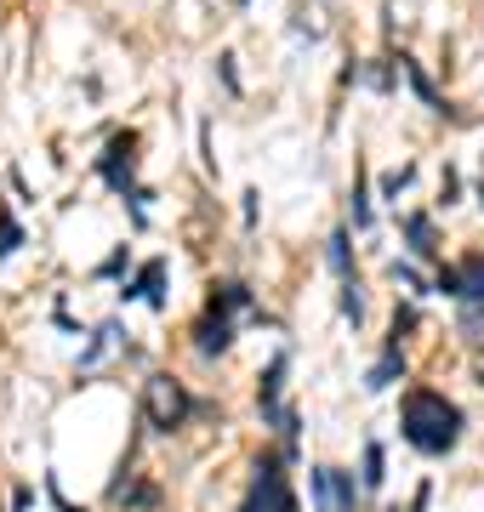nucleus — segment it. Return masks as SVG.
Wrapping results in <instances>:
<instances>
[{"label": "nucleus", "mask_w": 484, "mask_h": 512, "mask_svg": "<svg viewBox=\"0 0 484 512\" xmlns=\"http://www.w3.org/2000/svg\"><path fill=\"white\" fill-rule=\"evenodd\" d=\"M399 439L416 450V456H450L462 444V410L439 393V387H410L405 404H399Z\"/></svg>", "instance_id": "nucleus-1"}, {"label": "nucleus", "mask_w": 484, "mask_h": 512, "mask_svg": "<svg viewBox=\"0 0 484 512\" xmlns=\"http://www.w3.org/2000/svg\"><path fill=\"white\" fill-rule=\"evenodd\" d=\"M194 410H200V404L188 399V387L177 382V376H149V382H143V416H149L154 433H177Z\"/></svg>", "instance_id": "nucleus-2"}, {"label": "nucleus", "mask_w": 484, "mask_h": 512, "mask_svg": "<svg viewBox=\"0 0 484 512\" xmlns=\"http://www.w3.org/2000/svg\"><path fill=\"white\" fill-rule=\"evenodd\" d=\"M445 296H456L467 308V330L484 325V251L462 256V262H450V268H439V279H433Z\"/></svg>", "instance_id": "nucleus-3"}, {"label": "nucleus", "mask_w": 484, "mask_h": 512, "mask_svg": "<svg viewBox=\"0 0 484 512\" xmlns=\"http://www.w3.org/2000/svg\"><path fill=\"white\" fill-rule=\"evenodd\" d=\"M291 507V484H285V456L280 450H262L257 473H251V495L240 512H285Z\"/></svg>", "instance_id": "nucleus-4"}, {"label": "nucleus", "mask_w": 484, "mask_h": 512, "mask_svg": "<svg viewBox=\"0 0 484 512\" xmlns=\"http://www.w3.org/2000/svg\"><path fill=\"white\" fill-rule=\"evenodd\" d=\"M97 171H103V183H109L114 194H126V200H143V188H137V131H120V137L103 148Z\"/></svg>", "instance_id": "nucleus-5"}, {"label": "nucleus", "mask_w": 484, "mask_h": 512, "mask_svg": "<svg viewBox=\"0 0 484 512\" xmlns=\"http://www.w3.org/2000/svg\"><path fill=\"white\" fill-rule=\"evenodd\" d=\"M285 370H291V353H274L268 359V370H262V382H257V410H262V421H274L280 427V416H285Z\"/></svg>", "instance_id": "nucleus-6"}, {"label": "nucleus", "mask_w": 484, "mask_h": 512, "mask_svg": "<svg viewBox=\"0 0 484 512\" xmlns=\"http://www.w3.org/2000/svg\"><path fill=\"white\" fill-rule=\"evenodd\" d=\"M194 348H200L205 359L228 353V348H234V319H228V313H211V308H205V319L194 325Z\"/></svg>", "instance_id": "nucleus-7"}, {"label": "nucleus", "mask_w": 484, "mask_h": 512, "mask_svg": "<svg viewBox=\"0 0 484 512\" xmlns=\"http://www.w3.org/2000/svg\"><path fill=\"white\" fill-rule=\"evenodd\" d=\"M109 501L114 507H126V512H149L154 501H160V490H154V484H137V473L120 467V478L109 484Z\"/></svg>", "instance_id": "nucleus-8"}, {"label": "nucleus", "mask_w": 484, "mask_h": 512, "mask_svg": "<svg viewBox=\"0 0 484 512\" xmlns=\"http://www.w3.org/2000/svg\"><path fill=\"white\" fill-rule=\"evenodd\" d=\"M160 285H166V256H154V262H143V274L131 279L126 291V302H137V296H143V302H149V308H166V291H160Z\"/></svg>", "instance_id": "nucleus-9"}, {"label": "nucleus", "mask_w": 484, "mask_h": 512, "mask_svg": "<svg viewBox=\"0 0 484 512\" xmlns=\"http://www.w3.org/2000/svg\"><path fill=\"white\" fill-rule=\"evenodd\" d=\"M211 313H228V319H240V313H251V291H245L240 279H223V285L211 291Z\"/></svg>", "instance_id": "nucleus-10"}, {"label": "nucleus", "mask_w": 484, "mask_h": 512, "mask_svg": "<svg viewBox=\"0 0 484 512\" xmlns=\"http://www.w3.org/2000/svg\"><path fill=\"white\" fill-rule=\"evenodd\" d=\"M399 74H405V80H410V92L422 97V103H428L433 114H445V109H450L445 97L433 92V80H428V74H422V63H416V57H399Z\"/></svg>", "instance_id": "nucleus-11"}, {"label": "nucleus", "mask_w": 484, "mask_h": 512, "mask_svg": "<svg viewBox=\"0 0 484 512\" xmlns=\"http://www.w3.org/2000/svg\"><path fill=\"white\" fill-rule=\"evenodd\" d=\"M399 376H405V353H399V348H388L382 359H376V370L365 376V387H371V393H382V387H393Z\"/></svg>", "instance_id": "nucleus-12"}, {"label": "nucleus", "mask_w": 484, "mask_h": 512, "mask_svg": "<svg viewBox=\"0 0 484 512\" xmlns=\"http://www.w3.org/2000/svg\"><path fill=\"white\" fill-rule=\"evenodd\" d=\"M331 512H359V484H354V473H336V467H331Z\"/></svg>", "instance_id": "nucleus-13"}, {"label": "nucleus", "mask_w": 484, "mask_h": 512, "mask_svg": "<svg viewBox=\"0 0 484 512\" xmlns=\"http://www.w3.org/2000/svg\"><path fill=\"white\" fill-rule=\"evenodd\" d=\"M325 256H331L336 279H354V251H348V228H336V234L325 239Z\"/></svg>", "instance_id": "nucleus-14"}, {"label": "nucleus", "mask_w": 484, "mask_h": 512, "mask_svg": "<svg viewBox=\"0 0 484 512\" xmlns=\"http://www.w3.org/2000/svg\"><path fill=\"white\" fill-rule=\"evenodd\" d=\"M405 239H410V251H416V256L439 251V245H433V222L428 217H405Z\"/></svg>", "instance_id": "nucleus-15"}, {"label": "nucleus", "mask_w": 484, "mask_h": 512, "mask_svg": "<svg viewBox=\"0 0 484 512\" xmlns=\"http://www.w3.org/2000/svg\"><path fill=\"white\" fill-rule=\"evenodd\" d=\"M348 217H354V228H371V188H365V171H354V200H348Z\"/></svg>", "instance_id": "nucleus-16"}, {"label": "nucleus", "mask_w": 484, "mask_h": 512, "mask_svg": "<svg viewBox=\"0 0 484 512\" xmlns=\"http://www.w3.org/2000/svg\"><path fill=\"white\" fill-rule=\"evenodd\" d=\"M359 478H365V490H382V478H388V461H382V444H365V473H359Z\"/></svg>", "instance_id": "nucleus-17"}, {"label": "nucleus", "mask_w": 484, "mask_h": 512, "mask_svg": "<svg viewBox=\"0 0 484 512\" xmlns=\"http://www.w3.org/2000/svg\"><path fill=\"white\" fill-rule=\"evenodd\" d=\"M342 319L365 325V296H359V274H354V279H342Z\"/></svg>", "instance_id": "nucleus-18"}, {"label": "nucleus", "mask_w": 484, "mask_h": 512, "mask_svg": "<svg viewBox=\"0 0 484 512\" xmlns=\"http://www.w3.org/2000/svg\"><path fill=\"white\" fill-rule=\"evenodd\" d=\"M410 177H416L410 165H399V171H388V177H382V200H393V205H399V194L410 188Z\"/></svg>", "instance_id": "nucleus-19"}, {"label": "nucleus", "mask_w": 484, "mask_h": 512, "mask_svg": "<svg viewBox=\"0 0 484 512\" xmlns=\"http://www.w3.org/2000/svg\"><path fill=\"white\" fill-rule=\"evenodd\" d=\"M114 336H120V325H103V330H97V336H92V348L80 353V365H97V359L109 353V342H114Z\"/></svg>", "instance_id": "nucleus-20"}, {"label": "nucleus", "mask_w": 484, "mask_h": 512, "mask_svg": "<svg viewBox=\"0 0 484 512\" xmlns=\"http://www.w3.org/2000/svg\"><path fill=\"white\" fill-rule=\"evenodd\" d=\"M18 245H23V228H18L12 217H6V211H0V256H12Z\"/></svg>", "instance_id": "nucleus-21"}, {"label": "nucleus", "mask_w": 484, "mask_h": 512, "mask_svg": "<svg viewBox=\"0 0 484 512\" xmlns=\"http://www.w3.org/2000/svg\"><path fill=\"white\" fill-rule=\"evenodd\" d=\"M308 484H314L319 507H331V467H314V473H308Z\"/></svg>", "instance_id": "nucleus-22"}, {"label": "nucleus", "mask_w": 484, "mask_h": 512, "mask_svg": "<svg viewBox=\"0 0 484 512\" xmlns=\"http://www.w3.org/2000/svg\"><path fill=\"white\" fill-rule=\"evenodd\" d=\"M217 74H223V86H228V92H240V74H234V57H217Z\"/></svg>", "instance_id": "nucleus-23"}, {"label": "nucleus", "mask_w": 484, "mask_h": 512, "mask_svg": "<svg viewBox=\"0 0 484 512\" xmlns=\"http://www.w3.org/2000/svg\"><path fill=\"white\" fill-rule=\"evenodd\" d=\"M120 268H126V245H120V251H114V256H109V262H103V268H97V274L109 279V274H120Z\"/></svg>", "instance_id": "nucleus-24"}, {"label": "nucleus", "mask_w": 484, "mask_h": 512, "mask_svg": "<svg viewBox=\"0 0 484 512\" xmlns=\"http://www.w3.org/2000/svg\"><path fill=\"white\" fill-rule=\"evenodd\" d=\"M46 495H52V507H57V512H80V507H69V501H63V490H57V478H46Z\"/></svg>", "instance_id": "nucleus-25"}, {"label": "nucleus", "mask_w": 484, "mask_h": 512, "mask_svg": "<svg viewBox=\"0 0 484 512\" xmlns=\"http://www.w3.org/2000/svg\"><path fill=\"white\" fill-rule=\"evenodd\" d=\"M428 495H433V484H422V490H416V501H410V512H428Z\"/></svg>", "instance_id": "nucleus-26"}, {"label": "nucleus", "mask_w": 484, "mask_h": 512, "mask_svg": "<svg viewBox=\"0 0 484 512\" xmlns=\"http://www.w3.org/2000/svg\"><path fill=\"white\" fill-rule=\"evenodd\" d=\"M29 501H35V490H18L12 495V512H29Z\"/></svg>", "instance_id": "nucleus-27"}, {"label": "nucleus", "mask_w": 484, "mask_h": 512, "mask_svg": "<svg viewBox=\"0 0 484 512\" xmlns=\"http://www.w3.org/2000/svg\"><path fill=\"white\" fill-rule=\"evenodd\" d=\"M479 387H484V353H479Z\"/></svg>", "instance_id": "nucleus-28"}, {"label": "nucleus", "mask_w": 484, "mask_h": 512, "mask_svg": "<svg viewBox=\"0 0 484 512\" xmlns=\"http://www.w3.org/2000/svg\"><path fill=\"white\" fill-rule=\"evenodd\" d=\"M285 512H297V501H291V507H285Z\"/></svg>", "instance_id": "nucleus-29"}, {"label": "nucleus", "mask_w": 484, "mask_h": 512, "mask_svg": "<svg viewBox=\"0 0 484 512\" xmlns=\"http://www.w3.org/2000/svg\"><path fill=\"white\" fill-rule=\"evenodd\" d=\"M479 200H484V188H479Z\"/></svg>", "instance_id": "nucleus-30"}, {"label": "nucleus", "mask_w": 484, "mask_h": 512, "mask_svg": "<svg viewBox=\"0 0 484 512\" xmlns=\"http://www.w3.org/2000/svg\"><path fill=\"white\" fill-rule=\"evenodd\" d=\"M388 512H399V507H388Z\"/></svg>", "instance_id": "nucleus-31"}]
</instances>
